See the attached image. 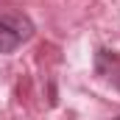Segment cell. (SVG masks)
<instances>
[{
  "mask_svg": "<svg viewBox=\"0 0 120 120\" xmlns=\"http://www.w3.org/2000/svg\"><path fill=\"white\" fill-rule=\"evenodd\" d=\"M31 36H34V22L22 11L8 8V11L0 14V56L14 53L22 42H28Z\"/></svg>",
  "mask_w": 120,
  "mask_h": 120,
  "instance_id": "cell-1",
  "label": "cell"
},
{
  "mask_svg": "<svg viewBox=\"0 0 120 120\" xmlns=\"http://www.w3.org/2000/svg\"><path fill=\"white\" fill-rule=\"evenodd\" d=\"M117 120H120V117H117Z\"/></svg>",
  "mask_w": 120,
  "mask_h": 120,
  "instance_id": "cell-2",
  "label": "cell"
}]
</instances>
